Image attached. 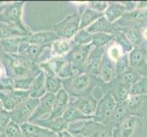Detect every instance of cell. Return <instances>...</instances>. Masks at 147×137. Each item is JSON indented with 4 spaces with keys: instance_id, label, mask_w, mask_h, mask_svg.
Segmentation results:
<instances>
[{
    "instance_id": "cell-49",
    "label": "cell",
    "mask_w": 147,
    "mask_h": 137,
    "mask_svg": "<svg viewBox=\"0 0 147 137\" xmlns=\"http://www.w3.org/2000/svg\"><path fill=\"white\" fill-rule=\"evenodd\" d=\"M4 53H5V52L2 50L1 47H0V67H1V66H3V64H2V62H1V57H2V55H3Z\"/></svg>"
},
{
    "instance_id": "cell-50",
    "label": "cell",
    "mask_w": 147,
    "mask_h": 137,
    "mask_svg": "<svg viewBox=\"0 0 147 137\" xmlns=\"http://www.w3.org/2000/svg\"><path fill=\"white\" fill-rule=\"evenodd\" d=\"M144 56H145V59H146V62H147V49H144Z\"/></svg>"
},
{
    "instance_id": "cell-10",
    "label": "cell",
    "mask_w": 147,
    "mask_h": 137,
    "mask_svg": "<svg viewBox=\"0 0 147 137\" xmlns=\"http://www.w3.org/2000/svg\"><path fill=\"white\" fill-rule=\"evenodd\" d=\"M103 94H109L114 99L116 103H126L130 98V86L121 82L119 80H114L108 83H103L100 87Z\"/></svg>"
},
{
    "instance_id": "cell-45",
    "label": "cell",
    "mask_w": 147,
    "mask_h": 137,
    "mask_svg": "<svg viewBox=\"0 0 147 137\" xmlns=\"http://www.w3.org/2000/svg\"><path fill=\"white\" fill-rule=\"evenodd\" d=\"M87 7L104 14V12L106 11V9L108 7V2L107 1H90L87 4Z\"/></svg>"
},
{
    "instance_id": "cell-37",
    "label": "cell",
    "mask_w": 147,
    "mask_h": 137,
    "mask_svg": "<svg viewBox=\"0 0 147 137\" xmlns=\"http://www.w3.org/2000/svg\"><path fill=\"white\" fill-rule=\"evenodd\" d=\"M113 35V40L123 48V49L124 50V52L126 54H129L131 50L134 49L133 46L130 43L129 39L126 37V35L121 31V30L117 29Z\"/></svg>"
},
{
    "instance_id": "cell-2",
    "label": "cell",
    "mask_w": 147,
    "mask_h": 137,
    "mask_svg": "<svg viewBox=\"0 0 147 137\" xmlns=\"http://www.w3.org/2000/svg\"><path fill=\"white\" fill-rule=\"evenodd\" d=\"M103 83L99 76L82 73L62 80V88L67 91L69 97L76 99L92 94V90L96 87L100 88Z\"/></svg>"
},
{
    "instance_id": "cell-34",
    "label": "cell",
    "mask_w": 147,
    "mask_h": 137,
    "mask_svg": "<svg viewBox=\"0 0 147 137\" xmlns=\"http://www.w3.org/2000/svg\"><path fill=\"white\" fill-rule=\"evenodd\" d=\"M104 14L100 13L98 11H95L93 9H90L89 7H86L83 11H82L80 15V29H86L90 26L97 21V20L103 17Z\"/></svg>"
},
{
    "instance_id": "cell-18",
    "label": "cell",
    "mask_w": 147,
    "mask_h": 137,
    "mask_svg": "<svg viewBox=\"0 0 147 137\" xmlns=\"http://www.w3.org/2000/svg\"><path fill=\"white\" fill-rule=\"evenodd\" d=\"M69 95L63 88L56 94L53 109L51 113L49 115V119H57L62 117L68 105L69 104Z\"/></svg>"
},
{
    "instance_id": "cell-7",
    "label": "cell",
    "mask_w": 147,
    "mask_h": 137,
    "mask_svg": "<svg viewBox=\"0 0 147 137\" xmlns=\"http://www.w3.org/2000/svg\"><path fill=\"white\" fill-rule=\"evenodd\" d=\"M117 29L138 28L143 29L147 27V9H133L126 12L123 17L114 23Z\"/></svg>"
},
{
    "instance_id": "cell-8",
    "label": "cell",
    "mask_w": 147,
    "mask_h": 137,
    "mask_svg": "<svg viewBox=\"0 0 147 137\" xmlns=\"http://www.w3.org/2000/svg\"><path fill=\"white\" fill-rule=\"evenodd\" d=\"M39 103V99L29 98L25 103L18 105L12 111H10L11 121L18 125L28 123L34 111H36Z\"/></svg>"
},
{
    "instance_id": "cell-5",
    "label": "cell",
    "mask_w": 147,
    "mask_h": 137,
    "mask_svg": "<svg viewBox=\"0 0 147 137\" xmlns=\"http://www.w3.org/2000/svg\"><path fill=\"white\" fill-rule=\"evenodd\" d=\"M80 15L82 12H76L69 15L61 21L53 25L52 29L60 38L72 40L80 30Z\"/></svg>"
},
{
    "instance_id": "cell-47",
    "label": "cell",
    "mask_w": 147,
    "mask_h": 137,
    "mask_svg": "<svg viewBox=\"0 0 147 137\" xmlns=\"http://www.w3.org/2000/svg\"><path fill=\"white\" fill-rule=\"evenodd\" d=\"M57 135H58V137H77L76 135L72 134L71 133H69L68 130L63 131V132H60V133L58 134Z\"/></svg>"
},
{
    "instance_id": "cell-30",
    "label": "cell",
    "mask_w": 147,
    "mask_h": 137,
    "mask_svg": "<svg viewBox=\"0 0 147 137\" xmlns=\"http://www.w3.org/2000/svg\"><path fill=\"white\" fill-rule=\"evenodd\" d=\"M86 29H87L90 34L107 33V34H111V35H113L116 30H117L115 25L111 23L104 16L100 18L97 21H95L92 26H90Z\"/></svg>"
},
{
    "instance_id": "cell-4",
    "label": "cell",
    "mask_w": 147,
    "mask_h": 137,
    "mask_svg": "<svg viewBox=\"0 0 147 137\" xmlns=\"http://www.w3.org/2000/svg\"><path fill=\"white\" fill-rule=\"evenodd\" d=\"M68 131L74 135L89 137H113V131L108 125L93 120L82 121V125L79 128L69 127Z\"/></svg>"
},
{
    "instance_id": "cell-3",
    "label": "cell",
    "mask_w": 147,
    "mask_h": 137,
    "mask_svg": "<svg viewBox=\"0 0 147 137\" xmlns=\"http://www.w3.org/2000/svg\"><path fill=\"white\" fill-rule=\"evenodd\" d=\"M25 2H2L0 5V23L17 27L28 34L33 32L23 22Z\"/></svg>"
},
{
    "instance_id": "cell-15",
    "label": "cell",
    "mask_w": 147,
    "mask_h": 137,
    "mask_svg": "<svg viewBox=\"0 0 147 137\" xmlns=\"http://www.w3.org/2000/svg\"><path fill=\"white\" fill-rule=\"evenodd\" d=\"M106 51V48L101 47H93L89 54L87 62L85 64L84 73H89L98 76L99 67L100 65L101 60L103 59V56Z\"/></svg>"
},
{
    "instance_id": "cell-44",
    "label": "cell",
    "mask_w": 147,
    "mask_h": 137,
    "mask_svg": "<svg viewBox=\"0 0 147 137\" xmlns=\"http://www.w3.org/2000/svg\"><path fill=\"white\" fill-rule=\"evenodd\" d=\"M116 67V72H117V76L124 72L125 70L130 69V64H129V59H128V54L124 55L123 58H121L117 62L115 63Z\"/></svg>"
},
{
    "instance_id": "cell-23",
    "label": "cell",
    "mask_w": 147,
    "mask_h": 137,
    "mask_svg": "<svg viewBox=\"0 0 147 137\" xmlns=\"http://www.w3.org/2000/svg\"><path fill=\"white\" fill-rule=\"evenodd\" d=\"M33 124H36L43 128H46L51 131L54 134H59L60 132H63L69 129V124L62 117L57 119H38L33 121Z\"/></svg>"
},
{
    "instance_id": "cell-31",
    "label": "cell",
    "mask_w": 147,
    "mask_h": 137,
    "mask_svg": "<svg viewBox=\"0 0 147 137\" xmlns=\"http://www.w3.org/2000/svg\"><path fill=\"white\" fill-rule=\"evenodd\" d=\"M29 38L27 37H18L0 40V47L5 53L8 54H18L20 45L23 42L28 40Z\"/></svg>"
},
{
    "instance_id": "cell-46",
    "label": "cell",
    "mask_w": 147,
    "mask_h": 137,
    "mask_svg": "<svg viewBox=\"0 0 147 137\" xmlns=\"http://www.w3.org/2000/svg\"><path fill=\"white\" fill-rule=\"evenodd\" d=\"M134 9H138V10L147 9V1H137V2H135Z\"/></svg>"
},
{
    "instance_id": "cell-14",
    "label": "cell",
    "mask_w": 147,
    "mask_h": 137,
    "mask_svg": "<svg viewBox=\"0 0 147 137\" xmlns=\"http://www.w3.org/2000/svg\"><path fill=\"white\" fill-rule=\"evenodd\" d=\"M126 106L129 115L144 118L147 116V95L130 96L126 101Z\"/></svg>"
},
{
    "instance_id": "cell-13",
    "label": "cell",
    "mask_w": 147,
    "mask_h": 137,
    "mask_svg": "<svg viewBox=\"0 0 147 137\" xmlns=\"http://www.w3.org/2000/svg\"><path fill=\"white\" fill-rule=\"evenodd\" d=\"M28 40L23 42L20 45L18 54L20 56H23L24 58L29 59L30 61H32L34 63H37V64L41 63L42 56L44 55L45 52L49 51L50 47L31 44V43H29Z\"/></svg>"
},
{
    "instance_id": "cell-51",
    "label": "cell",
    "mask_w": 147,
    "mask_h": 137,
    "mask_svg": "<svg viewBox=\"0 0 147 137\" xmlns=\"http://www.w3.org/2000/svg\"><path fill=\"white\" fill-rule=\"evenodd\" d=\"M3 106H2V103H1V101H0V109H2Z\"/></svg>"
},
{
    "instance_id": "cell-11",
    "label": "cell",
    "mask_w": 147,
    "mask_h": 137,
    "mask_svg": "<svg viewBox=\"0 0 147 137\" xmlns=\"http://www.w3.org/2000/svg\"><path fill=\"white\" fill-rule=\"evenodd\" d=\"M143 119L137 116L129 115L117 128L113 131V137H135L142 128Z\"/></svg>"
},
{
    "instance_id": "cell-32",
    "label": "cell",
    "mask_w": 147,
    "mask_h": 137,
    "mask_svg": "<svg viewBox=\"0 0 147 137\" xmlns=\"http://www.w3.org/2000/svg\"><path fill=\"white\" fill-rule=\"evenodd\" d=\"M32 34H28L24 30L20 29L17 27L10 26V25L0 23V40L18 38V37H27L29 38Z\"/></svg>"
},
{
    "instance_id": "cell-39",
    "label": "cell",
    "mask_w": 147,
    "mask_h": 137,
    "mask_svg": "<svg viewBox=\"0 0 147 137\" xmlns=\"http://www.w3.org/2000/svg\"><path fill=\"white\" fill-rule=\"evenodd\" d=\"M141 77V75L138 74L137 72L131 68L128 69L127 70H125L124 72L117 76V80H119L121 82H123L128 86L133 85L136 80H138V79Z\"/></svg>"
},
{
    "instance_id": "cell-36",
    "label": "cell",
    "mask_w": 147,
    "mask_h": 137,
    "mask_svg": "<svg viewBox=\"0 0 147 137\" xmlns=\"http://www.w3.org/2000/svg\"><path fill=\"white\" fill-rule=\"evenodd\" d=\"M131 96L147 95V76H141L130 87Z\"/></svg>"
},
{
    "instance_id": "cell-33",
    "label": "cell",
    "mask_w": 147,
    "mask_h": 137,
    "mask_svg": "<svg viewBox=\"0 0 147 137\" xmlns=\"http://www.w3.org/2000/svg\"><path fill=\"white\" fill-rule=\"evenodd\" d=\"M46 77L47 92L57 94L62 89V80L50 70H42Z\"/></svg>"
},
{
    "instance_id": "cell-52",
    "label": "cell",
    "mask_w": 147,
    "mask_h": 137,
    "mask_svg": "<svg viewBox=\"0 0 147 137\" xmlns=\"http://www.w3.org/2000/svg\"><path fill=\"white\" fill-rule=\"evenodd\" d=\"M1 3H2V2H0V5H1Z\"/></svg>"
},
{
    "instance_id": "cell-28",
    "label": "cell",
    "mask_w": 147,
    "mask_h": 137,
    "mask_svg": "<svg viewBox=\"0 0 147 137\" xmlns=\"http://www.w3.org/2000/svg\"><path fill=\"white\" fill-rule=\"evenodd\" d=\"M119 30H121L126 35V37L129 39V41L134 49H144V50L147 49V43L145 42V40L143 37V34H142V29L124 28Z\"/></svg>"
},
{
    "instance_id": "cell-16",
    "label": "cell",
    "mask_w": 147,
    "mask_h": 137,
    "mask_svg": "<svg viewBox=\"0 0 147 137\" xmlns=\"http://www.w3.org/2000/svg\"><path fill=\"white\" fill-rule=\"evenodd\" d=\"M130 67L141 76H147V62L144 49H134L128 54Z\"/></svg>"
},
{
    "instance_id": "cell-29",
    "label": "cell",
    "mask_w": 147,
    "mask_h": 137,
    "mask_svg": "<svg viewBox=\"0 0 147 137\" xmlns=\"http://www.w3.org/2000/svg\"><path fill=\"white\" fill-rule=\"evenodd\" d=\"M30 98L40 99L47 93L46 89V77L43 72H41L38 76H37L28 90Z\"/></svg>"
},
{
    "instance_id": "cell-35",
    "label": "cell",
    "mask_w": 147,
    "mask_h": 137,
    "mask_svg": "<svg viewBox=\"0 0 147 137\" xmlns=\"http://www.w3.org/2000/svg\"><path fill=\"white\" fill-rule=\"evenodd\" d=\"M105 54L107 55L108 58L113 60L114 63H116L121 58H123L124 55H126L123 48H121L118 43H116L113 39V41L106 47Z\"/></svg>"
},
{
    "instance_id": "cell-24",
    "label": "cell",
    "mask_w": 147,
    "mask_h": 137,
    "mask_svg": "<svg viewBox=\"0 0 147 137\" xmlns=\"http://www.w3.org/2000/svg\"><path fill=\"white\" fill-rule=\"evenodd\" d=\"M75 46V43L72 40L63 39L60 38L57 41H55L51 46H50L49 54L51 57L50 58H63L67 57L71 51V49Z\"/></svg>"
},
{
    "instance_id": "cell-20",
    "label": "cell",
    "mask_w": 147,
    "mask_h": 137,
    "mask_svg": "<svg viewBox=\"0 0 147 137\" xmlns=\"http://www.w3.org/2000/svg\"><path fill=\"white\" fill-rule=\"evenodd\" d=\"M131 11V9L125 5V2H108V7L104 12V17L111 23H116L120 18L123 17V15Z\"/></svg>"
},
{
    "instance_id": "cell-38",
    "label": "cell",
    "mask_w": 147,
    "mask_h": 137,
    "mask_svg": "<svg viewBox=\"0 0 147 137\" xmlns=\"http://www.w3.org/2000/svg\"><path fill=\"white\" fill-rule=\"evenodd\" d=\"M113 35L107 33H96L92 34V45L93 47H101L106 48L113 41Z\"/></svg>"
},
{
    "instance_id": "cell-25",
    "label": "cell",
    "mask_w": 147,
    "mask_h": 137,
    "mask_svg": "<svg viewBox=\"0 0 147 137\" xmlns=\"http://www.w3.org/2000/svg\"><path fill=\"white\" fill-rule=\"evenodd\" d=\"M20 128L22 133L21 137H52L54 135L51 131L29 121L21 124Z\"/></svg>"
},
{
    "instance_id": "cell-27",
    "label": "cell",
    "mask_w": 147,
    "mask_h": 137,
    "mask_svg": "<svg viewBox=\"0 0 147 137\" xmlns=\"http://www.w3.org/2000/svg\"><path fill=\"white\" fill-rule=\"evenodd\" d=\"M128 116H129V113H128L127 106H126V103H117L107 125L111 129L114 130L115 128H117Z\"/></svg>"
},
{
    "instance_id": "cell-19",
    "label": "cell",
    "mask_w": 147,
    "mask_h": 137,
    "mask_svg": "<svg viewBox=\"0 0 147 137\" xmlns=\"http://www.w3.org/2000/svg\"><path fill=\"white\" fill-rule=\"evenodd\" d=\"M98 76L104 83H108L117 79V72H116L115 63L104 54L103 59L101 60L99 67Z\"/></svg>"
},
{
    "instance_id": "cell-40",
    "label": "cell",
    "mask_w": 147,
    "mask_h": 137,
    "mask_svg": "<svg viewBox=\"0 0 147 137\" xmlns=\"http://www.w3.org/2000/svg\"><path fill=\"white\" fill-rule=\"evenodd\" d=\"M72 41L76 45H92V34H90L87 29H80L79 32L74 36Z\"/></svg>"
},
{
    "instance_id": "cell-1",
    "label": "cell",
    "mask_w": 147,
    "mask_h": 137,
    "mask_svg": "<svg viewBox=\"0 0 147 137\" xmlns=\"http://www.w3.org/2000/svg\"><path fill=\"white\" fill-rule=\"evenodd\" d=\"M6 74L14 80L34 77L41 73L39 64L34 63L18 54L4 53L1 57Z\"/></svg>"
},
{
    "instance_id": "cell-12",
    "label": "cell",
    "mask_w": 147,
    "mask_h": 137,
    "mask_svg": "<svg viewBox=\"0 0 147 137\" xmlns=\"http://www.w3.org/2000/svg\"><path fill=\"white\" fill-rule=\"evenodd\" d=\"M116 101L109 94H103V97L98 101V106L95 113L93 114L94 120L107 125L113 110L116 106Z\"/></svg>"
},
{
    "instance_id": "cell-17",
    "label": "cell",
    "mask_w": 147,
    "mask_h": 137,
    "mask_svg": "<svg viewBox=\"0 0 147 137\" xmlns=\"http://www.w3.org/2000/svg\"><path fill=\"white\" fill-rule=\"evenodd\" d=\"M56 98V94L47 92L42 98L39 99V103L36 111H34L33 115L29 120V123H33L34 121L41 119L45 114H50L53 109L54 101Z\"/></svg>"
},
{
    "instance_id": "cell-41",
    "label": "cell",
    "mask_w": 147,
    "mask_h": 137,
    "mask_svg": "<svg viewBox=\"0 0 147 137\" xmlns=\"http://www.w3.org/2000/svg\"><path fill=\"white\" fill-rule=\"evenodd\" d=\"M21 128L20 125L17 124L14 121H10L7 126L3 133L0 134V137H21Z\"/></svg>"
},
{
    "instance_id": "cell-22",
    "label": "cell",
    "mask_w": 147,
    "mask_h": 137,
    "mask_svg": "<svg viewBox=\"0 0 147 137\" xmlns=\"http://www.w3.org/2000/svg\"><path fill=\"white\" fill-rule=\"evenodd\" d=\"M59 39H60V38L53 30H46V31L33 32L31 36L29 37L28 41L31 44L50 47L55 41Z\"/></svg>"
},
{
    "instance_id": "cell-48",
    "label": "cell",
    "mask_w": 147,
    "mask_h": 137,
    "mask_svg": "<svg viewBox=\"0 0 147 137\" xmlns=\"http://www.w3.org/2000/svg\"><path fill=\"white\" fill-rule=\"evenodd\" d=\"M142 34H143V37L145 40V42L147 43V27L142 29Z\"/></svg>"
},
{
    "instance_id": "cell-6",
    "label": "cell",
    "mask_w": 147,
    "mask_h": 137,
    "mask_svg": "<svg viewBox=\"0 0 147 137\" xmlns=\"http://www.w3.org/2000/svg\"><path fill=\"white\" fill-rule=\"evenodd\" d=\"M41 70H50L61 79H68L75 75L72 66L67 57L63 58H49L47 60L39 63Z\"/></svg>"
},
{
    "instance_id": "cell-42",
    "label": "cell",
    "mask_w": 147,
    "mask_h": 137,
    "mask_svg": "<svg viewBox=\"0 0 147 137\" xmlns=\"http://www.w3.org/2000/svg\"><path fill=\"white\" fill-rule=\"evenodd\" d=\"M15 90V80L7 74L0 78V91L7 93Z\"/></svg>"
},
{
    "instance_id": "cell-26",
    "label": "cell",
    "mask_w": 147,
    "mask_h": 137,
    "mask_svg": "<svg viewBox=\"0 0 147 137\" xmlns=\"http://www.w3.org/2000/svg\"><path fill=\"white\" fill-rule=\"evenodd\" d=\"M62 118L67 121L69 124H71L75 121H90L94 120L93 116H88L82 113L76 106L70 101L66 109Z\"/></svg>"
},
{
    "instance_id": "cell-21",
    "label": "cell",
    "mask_w": 147,
    "mask_h": 137,
    "mask_svg": "<svg viewBox=\"0 0 147 137\" xmlns=\"http://www.w3.org/2000/svg\"><path fill=\"white\" fill-rule=\"evenodd\" d=\"M98 101H97V99H95V97L92 94H90L87 96L76 98L71 103L85 115L93 116V114L96 111V109H97Z\"/></svg>"
},
{
    "instance_id": "cell-43",
    "label": "cell",
    "mask_w": 147,
    "mask_h": 137,
    "mask_svg": "<svg viewBox=\"0 0 147 137\" xmlns=\"http://www.w3.org/2000/svg\"><path fill=\"white\" fill-rule=\"evenodd\" d=\"M34 80H35L34 77H29V78H24V79L14 80H15V90H28Z\"/></svg>"
},
{
    "instance_id": "cell-9",
    "label": "cell",
    "mask_w": 147,
    "mask_h": 137,
    "mask_svg": "<svg viewBox=\"0 0 147 137\" xmlns=\"http://www.w3.org/2000/svg\"><path fill=\"white\" fill-rule=\"evenodd\" d=\"M92 49V45H76L71 49V51L67 56L70 64L72 66L75 75L84 73L85 64L87 62L89 54Z\"/></svg>"
}]
</instances>
